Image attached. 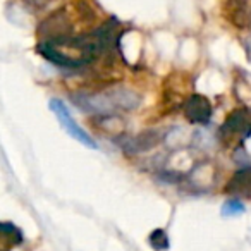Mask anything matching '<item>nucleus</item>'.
I'll list each match as a JSON object with an SVG mask.
<instances>
[{"instance_id":"obj_5","label":"nucleus","mask_w":251,"mask_h":251,"mask_svg":"<svg viewBox=\"0 0 251 251\" xmlns=\"http://www.w3.org/2000/svg\"><path fill=\"white\" fill-rule=\"evenodd\" d=\"M227 191L236 196H244V198L251 200V167L237 171L229 181Z\"/></svg>"},{"instance_id":"obj_1","label":"nucleus","mask_w":251,"mask_h":251,"mask_svg":"<svg viewBox=\"0 0 251 251\" xmlns=\"http://www.w3.org/2000/svg\"><path fill=\"white\" fill-rule=\"evenodd\" d=\"M115 26L117 23L112 19L90 35L74 36V38L55 36L52 40H45L38 45V53L59 67H67V69L83 67L93 62L101 52L110 49Z\"/></svg>"},{"instance_id":"obj_3","label":"nucleus","mask_w":251,"mask_h":251,"mask_svg":"<svg viewBox=\"0 0 251 251\" xmlns=\"http://www.w3.org/2000/svg\"><path fill=\"white\" fill-rule=\"evenodd\" d=\"M49 107H50V110L53 112V115L57 117V121L60 122L62 129L66 131L69 136H73L74 140L79 141L83 147L90 148V150H98V145L95 143V140L83 129V127H81L79 124H77L76 121H74V117L71 115L69 108L66 107V103H64L60 98H52L50 103H49Z\"/></svg>"},{"instance_id":"obj_4","label":"nucleus","mask_w":251,"mask_h":251,"mask_svg":"<svg viewBox=\"0 0 251 251\" xmlns=\"http://www.w3.org/2000/svg\"><path fill=\"white\" fill-rule=\"evenodd\" d=\"M184 117L193 124H208L212 119V103L206 97L203 95H191L188 100L184 101Z\"/></svg>"},{"instance_id":"obj_2","label":"nucleus","mask_w":251,"mask_h":251,"mask_svg":"<svg viewBox=\"0 0 251 251\" xmlns=\"http://www.w3.org/2000/svg\"><path fill=\"white\" fill-rule=\"evenodd\" d=\"M219 138L226 145H243L251 138V115L248 110L239 108L229 114L219 131Z\"/></svg>"},{"instance_id":"obj_7","label":"nucleus","mask_w":251,"mask_h":251,"mask_svg":"<svg viewBox=\"0 0 251 251\" xmlns=\"http://www.w3.org/2000/svg\"><path fill=\"white\" fill-rule=\"evenodd\" d=\"M148 243H150V246L153 248V250H157V251L167 250V248H169L167 232H165L164 229H155L153 232L150 234V237H148Z\"/></svg>"},{"instance_id":"obj_6","label":"nucleus","mask_w":251,"mask_h":251,"mask_svg":"<svg viewBox=\"0 0 251 251\" xmlns=\"http://www.w3.org/2000/svg\"><path fill=\"white\" fill-rule=\"evenodd\" d=\"M244 210H246V206H244V203L241 201L239 198H229V200H226V201H224L220 213H222V217L232 219V217L243 215Z\"/></svg>"}]
</instances>
